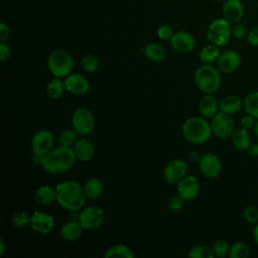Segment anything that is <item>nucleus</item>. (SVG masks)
I'll return each instance as SVG.
<instances>
[{"instance_id": "1a4fd4ad", "label": "nucleus", "mask_w": 258, "mask_h": 258, "mask_svg": "<svg viewBox=\"0 0 258 258\" xmlns=\"http://www.w3.org/2000/svg\"><path fill=\"white\" fill-rule=\"evenodd\" d=\"M211 127L213 133L220 139H226L231 137L235 131V122L231 115L219 112L211 121Z\"/></svg>"}, {"instance_id": "aec40b11", "label": "nucleus", "mask_w": 258, "mask_h": 258, "mask_svg": "<svg viewBox=\"0 0 258 258\" xmlns=\"http://www.w3.org/2000/svg\"><path fill=\"white\" fill-rule=\"evenodd\" d=\"M242 106H244V102H242L239 96L228 95L219 102V111L232 116L238 113L242 109Z\"/></svg>"}, {"instance_id": "393cba45", "label": "nucleus", "mask_w": 258, "mask_h": 258, "mask_svg": "<svg viewBox=\"0 0 258 258\" xmlns=\"http://www.w3.org/2000/svg\"><path fill=\"white\" fill-rule=\"evenodd\" d=\"M103 183L97 177H92L88 179L84 185V191L86 198L89 200H95L99 198L103 192Z\"/></svg>"}, {"instance_id": "4be33fe9", "label": "nucleus", "mask_w": 258, "mask_h": 258, "mask_svg": "<svg viewBox=\"0 0 258 258\" xmlns=\"http://www.w3.org/2000/svg\"><path fill=\"white\" fill-rule=\"evenodd\" d=\"M231 140L234 145V147L240 151L248 150L249 146L251 145V137L248 132V130L244 128H238L235 129L233 134L231 135Z\"/></svg>"}, {"instance_id": "2f4dec72", "label": "nucleus", "mask_w": 258, "mask_h": 258, "mask_svg": "<svg viewBox=\"0 0 258 258\" xmlns=\"http://www.w3.org/2000/svg\"><path fill=\"white\" fill-rule=\"evenodd\" d=\"M188 256L190 258H213L215 254L213 248L206 245H197L189 250Z\"/></svg>"}, {"instance_id": "5701e85b", "label": "nucleus", "mask_w": 258, "mask_h": 258, "mask_svg": "<svg viewBox=\"0 0 258 258\" xmlns=\"http://www.w3.org/2000/svg\"><path fill=\"white\" fill-rule=\"evenodd\" d=\"M82 232H83V227L81 226L79 221L78 222L70 221L62 225L60 229V236L63 240L68 242H73L78 240L81 237Z\"/></svg>"}, {"instance_id": "b1692460", "label": "nucleus", "mask_w": 258, "mask_h": 258, "mask_svg": "<svg viewBox=\"0 0 258 258\" xmlns=\"http://www.w3.org/2000/svg\"><path fill=\"white\" fill-rule=\"evenodd\" d=\"M35 202L39 205H49L56 200L55 188L50 185H42L38 187L34 194Z\"/></svg>"}, {"instance_id": "f03ea898", "label": "nucleus", "mask_w": 258, "mask_h": 258, "mask_svg": "<svg viewBox=\"0 0 258 258\" xmlns=\"http://www.w3.org/2000/svg\"><path fill=\"white\" fill-rule=\"evenodd\" d=\"M57 203L70 212H78L86 203L84 187L74 180L59 182L55 187Z\"/></svg>"}, {"instance_id": "2eb2a0df", "label": "nucleus", "mask_w": 258, "mask_h": 258, "mask_svg": "<svg viewBox=\"0 0 258 258\" xmlns=\"http://www.w3.org/2000/svg\"><path fill=\"white\" fill-rule=\"evenodd\" d=\"M218 69L220 72L225 74H230L238 70L241 64L240 54L233 50L229 49L222 52L218 58Z\"/></svg>"}, {"instance_id": "37998d69", "label": "nucleus", "mask_w": 258, "mask_h": 258, "mask_svg": "<svg viewBox=\"0 0 258 258\" xmlns=\"http://www.w3.org/2000/svg\"><path fill=\"white\" fill-rule=\"evenodd\" d=\"M10 55V48L5 42H0V60L5 61Z\"/></svg>"}, {"instance_id": "f3484780", "label": "nucleus", "mask_w": 258, "mask_h": 258, "mask_svg": "<svg viewBox=\"0 0 258 258\" xmlns=\"http://www.w3.org/2000/svg\"><path fill=\"white\" fill-rule=\"evenodd\" d=\"M199 190L200 182L192 175H185L177 182V195H179L185 202L195 199L198 196Z\"/></svg>"}, {"instance_id": "f257e3e1", "label": "nucleus", "mask_w": 258, "mask_h": 258, "mask_svg": "<svg viewBox=\"0 0 258 258\" xmlns=\"http://www.w3.org/2000/svg\"><path fill=\"white\" fill-rule=\"evenodd\" d=\"M76 155L72 147L59 145L40 157V164L50 174H60L73 167Z\"/></svg>"}, {"instance_id": "de8ad7c7", "label": "nucleus", "mask_w": 258, "mask_h": 258, "mask_svg": "<svg viewBox=\"0 0 258 258\" xmlns=\"http://www.w3.org/2000/svg\"><path fill=\"white\" fill-rule=\"evenodd\" d=\"M4 252H5V242L1 239L0 240V255L2 256L4 254Z\"/></svg>"}, {"instance_id": "423d86ee", "label": "nucleus", "mask_w": 258, "mask_h": 258, "mask_svg": "<svg viewBox=\"0 0 258 258\" xmlns=\"http://www.w3.org/2000/svg\"><path fill=\"white\" fill-rule=\"evenodd\" d=\"M232 35V27L230 22L224 17L213 20L207 30L208 40L217 46H223L228 43Z\"/></svg>"}, {"instance_id": "20e7f679", "label": "nucleus", "mask_w": 258, "mask_h": 258, "mask_svg": "<svg viewBox=\"0 0 258 258\" xmlns=\"http://www.w3.org/2000/svg\"><path fill=\"white\" fill-rule=\"evenodd\" d=\"M212 133L211 123L204 117H191L182 126L183 136L191 143H204L210 139Z\"/></svg>"}, {"instance_id": "8fccbe9b", "label": "nucleus", "mask_w": 258, "mask_h": 258, "mask_svg": "<svg viewBox=\"0 0 258 258\" xmlns=\"http://www.w3.org/2000/svg\"><path fill=\"white\" fill-rule=\"evenodd\" d=\"M216 1H222V0H216Z\"/></svg>"}, {"instance_id": "ea45409f", "label": "nucleus", "mask_w": 258, "mask_h": 258, "mask_svg": "<svg viewBox=\"0 0 258 258\" xmlns=\"http://www.w3.org/2000/svg\"><path fill=\"white\" fill-rule=\"evenodd\" d=\"M183 202H184V200L179 195L172 196L168 200V207L171 211L176 212V211H179L182 208Z\"/></svg>"}, {"instance_id": "6ab92c4d", "label": "nucleus", "mask_w": 258, "mask_h": 258, "mask_svg": "<svg viewBox=\"0 0 258 258\" xmlns=\"http://www.w3.org/2000/svg\"><path fill=\"white\" fill-rule=\"evenodd\" d=\"M73 149H74L76 158L83 162L89 161L93 157L95 152V147L93 142L90 139L85 137L78 139Z\"/></svg>"}, {"instance_id": "412c9836", "label": "nucleus", "mask_w": 258, "mask_h": 258, "mask_svg": "<svg viewBox=\"0 0 258 258\" xmlns=\"http://www.w3.org/2000/svg\"><path fill=\"white\" fill-rule=\"evenodd\" d=\"M199 112L204 118H213L219 111V103L212 95H205L199 103Z\"/></svg>"}, {"instance_id": "f8f14e48", "label": "nucleus", "mask_w": 258, "mask_h": 258, "mask_svg": "<svg viewBox=\"0 0 258 258\" xmlns=\"http://www.w3.org/2000/svg\"><path fill=\"white\" fill-rule=\"evenodd\" d=\"M186 172L187 165L185 161L180 158H175L165 165L163 176L168 184H175L186 175Z\"/></svg>"}, {"instance_id": "39448f33", "label": "nucleus", "mask_w": 258, "mask_h": 258, "mask_svg": "<svg viewBox=\"0 0 258 258\" xmlns=\"http://www.w3.org/2000/svg\"><path fill=\"white\" fill-rule=\"evenodd\" d=\"M47 67L54 77L66 78L72 73L74 60L68 51L63 49H55L48 56Z\"/></svg>"}, {"instance_id": "4c0bfd02", "label": "nucleus", "mask_w": 258, "mask_h": 258, "mask_svg": "<svg viewBox=\"0 0 258 258\" xmlns=\"http://www.w3.org/2000/svg\"><path fill=\"white\" fill-rule=\"evenodd\" d=\"M173 33L174 32L172 31V28L169 25H166V24L160 25L157 29V36H158L159 39H161L163 41L170 40Z\"/></svg>"}, {"instance_id": "a211bd4d", "label": "nucleus", "mask_w": 258, "mask_h": 258, "mask_svg": "<svg viewBox=\"0 0 258 258\" xmlns=\"http://www.w3.org/2000/svg\"><path fill=\"white\" fill-rule=\"evenodd\" d=\"M223 17L230 23L239 22L244 15V6L241 0H226L222 8Z\"/></svg>"}, {"instance_id": "473e14b6", "label": "nucleus", "mask_w": 258, "mask_h": 258, "mask_svg": "<svg viewBox=\"0 0 258 258\" xmlns=\"http://www.w3.org/2000/svg\"><path fill=\"white\" fill-rule=\"evenodd\" d=\"M78 133L74 129H67L59 134L58 141L60 145L67 147H73L78 140Z\"/></svg>"}, {"instance_id": "58836bf2", "label": "nucleus", "mask_w": 258, "mask_h": 258, "mask_svg": "<svg viewBox=\"0 0 258 258\" xmlns=\"http://www.w3.org/2000/svg\"><path fill=\"white\" fill-rule=\"evenodd\" d=\"M247 33H248V30L241 23H237L232 27V35L236 39H244L245 37H247Z\"/></svg>"}, {"instance_id": "9d476101", "label": "nucleus", "mask_w": 258, "mask_h": 258, "mask_svg": "<svg viewBox=\"0 0 258 258\" xmlns=\"http://www.w3.org/2000/svg\"><path fill=\"white\" fill-rule=\"evenodd\" d=\"M199 169L205 177L210 179L217 178L222 172L221 159L213 152L205 153L199 160Z\"/></svg>"}, {"instance_id": "bb28decb", "label": "nucleus", "mask_w": 258, "mask_h": 258, "mask_svg": "<svg viewBox=\"0 0 258 258\" xmlns=\"http://www.w3.org/2000/svg\"><path fill=\"white\" fill-rule=\"evenodd\" d=\"M220 54H221V52H220L219 46L211 43V44L206 45L205 47L202 48V50L200 51L199 56H200V59L203 63L212 64L213 62L218 60Z\"/></svg>"}, {"instance_id": "cd10ccee", "label": "nucleus", "mask_w": 258, "mask_h": 258, "mask_svg": "<svg viewBox=\"0 0 258 258\" xmlns=\"http://www.w3.org/2000/svg\"><path fill=\"white\" fill-rule=\"evenodd\" d=\"M66 90L64 82L61 78L54 77L46 86V94L50 99H58L62 96Z\"/></svg>"}, {"instance_id": "c85d7f7f", "label": "nucleus", "mask_w": 258, "mask_h": 258, "mask_svg": "<svg viewBox=\"0 0 258 258\" xmlns=\"http://www.w3.org/2000/svg\"><path fill=\"white\" fill-rule=\"evenodd\" d=\"M106 258H132V250L125 245H114L107 250L104 255Z\"/></svg>"}, {"instance_id": "72a5a7b5", "label": "nucleus", "mask_w": 258, "mask_h": 258, "mask_svg": "<svg viewBox=\"0 0 258 258\" xmlns=\"http://www.w3.org/2000/svg\"><path fill=\"white\" fill-rule=\"evenodd\" d=\"M82 68L87 73H94L99 67V60L94 54H86L82 61Z\"/></svg>"}, {"instance_id": "79ce46f5", "label": "nucleus", "mask_w": 258, "mask_h": 258, "mask_svg": "<svg viewBox=\"0 0 258 258\" xmlns=\"http://www.w3.org/2000/svg\"><path fill=\"white\" fill-rule=\"evenodd\" d=\"M255 123H256V119L253 116H251L250 114H246L245 116H243L241 118V122H240L241 127L248 131L254 128Z\"/></svg>"}, {"instance_id": "49530a36", "label": "nucleus", "mask_w": 258, "mask_h": 258, "mask_svg": "<svg viewBox=\"0 0 258 258\" xmlns=\"http://www.w3.org/2000/svg\"><path fill=\"white\" fill-rule=\"evenodd\" d=\"M253 237H254V240H255L256 244L258 245V223L255 224V226H254V229H253Z\"/></svg>"}, {"instance_id": "a18cd8bd", "label": "nucleus", "mask_w": 258, "mask_h": 258, "mask_svg": "<svg viewBox=\"0 0 258 258\" xmlns=\"http://www.w3.org/2000/svg\"><path fill=\"white\" fill-rule=\"evenodd\" d=\"M248 152L251 156L257 157L258 156V143H251L248 148Z\"/></svg>"}, {"instance_id": "c9c22d12", "label": "nucleus", "mask_w": 258, "mask_h": 258, "mask_svg": "<svg viewBox=\"0 0 258 258\" xmlns=\"http://www.w3.org/2000/svg\"><path fill=\"white\" fill-rule=\"evenodd\" d=\"M30 223V216L23 211L15 213L12 217V224L17 228H24Z\"/></svg>"}, {"instance_id": "dca6fc26", "label": "nucleus", "mask_w": 258, "mask_h": 258, "mask_svg": "<svg viewBox=\"0 0 258 258\" xmlns=\"http://www.w3.org/2000/svg\"><path fill=\"white\" fill-rule=\"evenodd\" d=\"M171 46L174 50L180 53H187L191 51L196 46V40L194 36L186 31L174 32L170 39Z\"/></svg>"}, {"instance_id": "6e6552de", "label": "nucleus", "mask_w": 258, "mask_h": 258, "mask_svg": "<svg viewBox=\"0 0 258 258\" xmlns=\"http://www.w3.org/2000/svg\"><path fill=\"white\" fill-rule=\"evenodd\" d=\"M79 223L85 230H95L102 226L105 221L104 211L97 206L85 208L79 214Z\"/></svg>"}, {"instance_id": "e433bc0d", "label": "nucleus", "mask_w": 258, "mask_h": 258, "mask_svg": "<svg viewBox=\"0 0 258 258\" xmlns=\"http://www.w3.org/2000/svg\"><path fill=\"white\" fill-rule=\"evenodd\" d=\"M243 218L244 220L251 224L255 225L258 223V208L256 206H247L243 210Z\"/></svg>"}, {"instance_id": "9b49d317", "label": "nucleus", "mask_w": 258, "mask_h": 258, "mask_svg": "<svg viewBox=\"0 0 258 258\" xmlns=\"http://www.w3.org/2000/svg\"><path fill=\"white\" fill-rule=\"evenodd\" d=\"M54 145V137L48 130L37 131L31 140V149L34 155L43 156L45 153L50 151Z\"/></svg>"}, {"instance_id": "c03bdc74", "label": "nucleus", "mask_w": 258, "mask_h": 258, "mask_svg": "<svg viewBox=\"0 0 258 258\" xmlns=\"http://www.w3.org/2000/svg\"><path fill=\"white\" fill-rule=\"evenodd\" d=\"M9 36V27L4 22L0 23V42H4Z\"/></svg>"}, {"instance_id": "7ed1b4c3", "label": "nucleus", "mask_w": 258, "mask_h": 258, "mask_svg": "<svg viewBox=\"0 0 258 258\" xmlns=\"http://www.w3.org/2000/svg\"><path fill=\"white\" fill-rule=\"evenodd\" d=\"M195 83L199 90L205 95H212L221 86V75L212 64H201L194 75Z\"/></svg>"}, {"instance_id": "7c9ffc66", "label": "nucleus", "mask_w": 258, "mask_h": 258, "mask_svg": "<svg viewBox=\"0 0 258 258\" xmlns=\"http://www.w3.org/2000/svg\"><path fill=\"white\" fill-rule=\"evenodd\" d=\"M250 255V249L244 242H235L230 246L228 256L230 258H248Z\"/></svg>"}, {"instance_id": "ddd939ff", "label": "nucleus", "mask_w": 258, "mask_h": 258, "mask_svg": "<svg viewBox=\"0 0 258 258\" xmlns=\"http://www.w3.org/2000/svg\"><path fill=\"white\" fill-rule=\"evenodd\" d=\"M31 229L38 233L46 235L50 233L54 228V219L51 215L44 212H34L30 216Z\"/></svg>"}, {"instance_id": "a878e982", "label": "nucleus", "mask_w": 258, "mask_h": 258, "mask_svg": "<svg viewBox=\"0 0 258 258\" xmlns=\"http://www.w3.org/2000/svg\"><path fill=\"white\" fill-rule=\"evenodd\" d=\"M145 56L152 62H160L165 56V49L158 43H148L144 48Z\"/></svg>"}, {"instance_id": "09e8293b", "label": "nucleus", "mask_w": 258, "mask_h": 258, "mask_svg": "<svg viewBox=\"0 0 258 258\" xmlns=\"http://www.w3.org/2000/svg\"><path fill=\"white\" fill-rule=\"evenodd\" d=\"M253 131H254L255 136L258 138V120H256V123H255V126L253 128Z\"/></svg>"}, {"instance_id": "4468645a", "label": "nucleus", "mask_w": 258, "mask_h": 258, "mask_svg": "<svg viewBox=\"0 0 258 258\" xmlns=\"http://www.w3.org/2000/svg\"><path fill=\"white\" fill-rule=\"evenodd\" d=\"M64 87L66 91L75 96H82L86 94L90 89V84L88 80L76 73H71L64 78Z\"/></svg>"}, {"instance_id": "0eeeda50", "label": "nucleus", "mask_w": 258, "mask_h": 258, "mask_svg": "<svg viewBox=\"0 0 258 258\" xmlns=\"http://www.w3.org/2000/svg\"><path fill=\"white\" fill-rule=\"evenodd\" d=\"M73 129L80 135H88L95 128V118L92 112L86 108L77 109L72 116Z\"/></svg>"}, {"instance_id": "c756f323", "label": "nucleus", "mask_w": 258, "mask_h": 258, "mask_svg": "<svg viewBox=\"0 0 258 258\" xmlns=\"http://www.w3.org/2000/svg\"><path fill=\"white\" fill-rule=\"evenodd\" d=\"M244 108L247 114H250L258 120V92H252L246 96Z\"/></svg>"}, {"instance_id": "a19ab883", "label": "nucleus", "mask_w": 258, "mask_h": 258, "mask_svg": "<svg viewBox=\"0 0 258 258\" xmlns=\"http://www.w3.org/2000/svg\"><path fill=\"white\" fill-rule=\"evenodd\" d=\"M247 42L252 46H258V26H252L247 33Z\"/></svg>"}, {"instance_id": "f704fd0d", "label": "nucleus", "mask_w": 258, "mask_h": 258, "mask_svg": "<svg viewBox=\"0 0 258 258\" xmlns=\"http://www.w3.org/2000/svg\"><path fill=\"white\" fill-rule=\"evenodd\" d=\"M230 246L226 240L219 239L217 240L213 245V251L216 257L218 258H224L229 254Z\"/></svg>"}]
</instances>
